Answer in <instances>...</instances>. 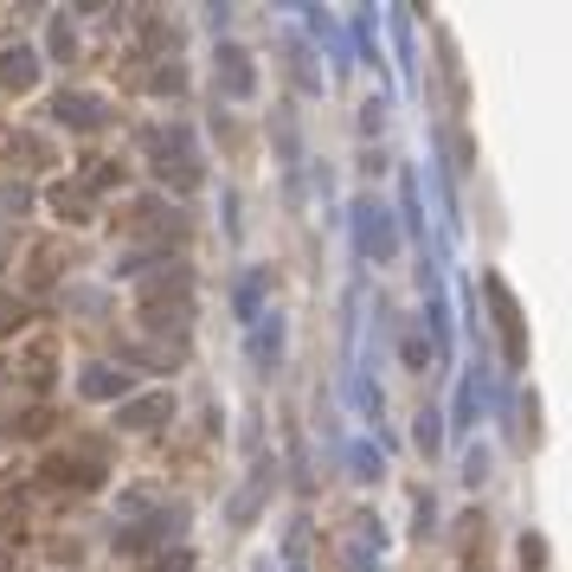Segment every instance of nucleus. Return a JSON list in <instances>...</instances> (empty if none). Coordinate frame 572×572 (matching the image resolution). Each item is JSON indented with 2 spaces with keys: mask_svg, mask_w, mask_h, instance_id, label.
Instances as JSON below:
<instances>
[{
  "mask_svg": "<svg viewBox=\"0 0 572 572\" xmlns=\"http://www.w3.org/2000/svg\"><path fill=\"white\" fill-rule=\"evenodd\" d=\"M142 149H149L154 174H161L168 187H181V193L199 187V154H193V136H187V129L154 122V129H142Z\"/></svg>",
  "mask_w": 572,
  "mask_h": 572,
  "instance_id": "f257e3e1",
  "label": "nucleus"
},
{
  "mask_svg": "<svg viewBox=\"0 0 572 572\" xmlns=\"http://www.w3.org/2000/svg\"><path fill=\"white\" fill-rule=\"evenodd\" d=\"M136 315L149 322L154 335L187 328V322H193V290L181 283V277H168V283H154V290H142V296H136Z\"/></svg>",
  "mask_w": 572,
  "mask_h": 572,
  "instance_id": "f03ea898",
  "label": "nucleus"
},
{
  "mask_svg": "<svg viewBox=\"0 0 572 572\" xmlns=\"http://www.w3.org/2000/svg\"><path fill=\"white\" fill-rule=\"evenodd\" d=\"M489 309L501 315V347H508V360H521V309H515V296H508V283L501 277H489Z\"/></svg>",
  "mask_w": 572,
  "mask_h": 572,
  "instance_id": "7ed1b4c3",
  "label": "nucleus"
},
{
  "mask_svg": "<svg viewBox=\"0 0 572 572\" xmlns=\"http://www.w3.org/2000/svg\"><path fill=\"white\" fill-rule=\"evenodd\" d=\"M39 476H45V483H52V489H58V483H77V489H90V483H97V476H104V457H52L45 463V470H39Z\"/></svg>",
  "mask_w": 572,
  "mask_h": 572,
  "instance_id": "20e7f679",
  "label": "nucleus"
},
{
  "mask_svg": "<svg viewBox=\"0 0 572 572\" xmlns=\"http://www.w3.org/2000/svg\"><path fill=\"white\" fill-rule=\"evenodd\" d=\"M174 412V399L168 392H149V399H136V406H122V431H161Z\"/></svg>",
  "mask_w": 572,
  "mask_h": 572,
  "instance_id": "39448f33",
  "label": "nucleus"
},
{
  "mask_svg": "<svg viewBox=\"0 0 572 572\" xmlns=\"http://www.w3.org/2000/svg\"><path fill=\"white\" fill-rule=\"evenodd\" d=\"M33 77H39V58H33V52H7V58H0V84H7V90H26Z\"/></svg>",
  "mask_w": 572,
  "mask_h": 572,
  "instance_id": "423d86ee",
  "label": "nucleus"
},
{
  "mask_svg": "<svg viewBox=\"0 0 572 572\" xmlns=\"http://www.w3.org/2000/svg\"><path fill=\"white\" fill-rule=\"evenodd\" d=\"M58 116H72V122H104V104H90V97H58Z\"/></svg>",
  "mask_w": 572,
  "mask_h": 572,
  "instance_id": "0eeeda50",
  "label": "nucleus"
},
{
  "mask_svg": "<svg viewBox=\"0 0 572 572\" xmlns=\"http://www.w3.org/2000/svg\"><path fill=\"white\" fill-rule=\"evenodd\" d=\"M149 572H193V553H187V547H174V553H161Z\"/></svg>",
  "mask_w": 572,
  "mask_h": 572,
  "instance_id": "6e6552de",
  "label": "nucleus"
},
{
  "mask_svg": "<svg viewBox=\"0 0 572 572\" xmlns=\"http://www.w3.org/2000/svg\"><path fill=\"white\" fill-rule=\"evenodd\" d=\"M20 315H26V309H20V303H7V296H0V328H20Z\"/></svg>",
  "mask_w": 572,
  "mask_h": 572,
  "instance_id": "1a4fd4ad",
  "label": "nucleus"
}]
</instances>
